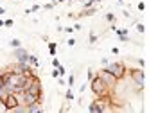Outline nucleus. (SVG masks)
<instances>
[{
  "instance_id": "1",
  "label": "nucleus",
  "mask_w": 149,
  "mask_h": 113,
  "mask_svg": "<svg viewBox=\"0 0 149 113\" xmlns=\"http://www.w3.org/2000/svg\"><path fill=\"white\" fill-rule=\"evenodd\" d=\"M90 88H92V92H93V95H95V97L110 95V92H111L108 86L102 83V79H101L99 76H93V77L90 79Z\"/></svg>"
},
{
  "instance_id": "2",
  "label": "nucleus",
  "mask_w": 149,
  "mask_h": 113,
  "mask_svg": "<svg viewBox=\"0 0 149 113\" xmlns=\"http://www.w3.org/2000/svg\"><path fill=\"white\" fill-rule=\"evenodd\" d=\"M104 70L110 72V74H111L113 77H117L119 81H122V79L126 77V74H127L126 65L120 63V61H115V63H106V65H104Z\"/></svg>"
},
{
  "instance_id": "3",
  "label": "nucleus",
  "mask_w": 149,
  "mask_h": 113,
  "mask_svg": "<svg viewBox=\"0 0 149 113\" xmlns=\"http://www.w3.org/2000/svg\"><path fill=\"white\" fill-rule=\"evenodd\" d=\"M127 74H130V79L131 83L136 85V90L142 92L144 90V81H146V74H144V68H130L127 70Z\"/></svg>"
},
{
  "instance_id": "4",
  "label": "nucleus",
  "mask_w": 149,
  "mask_h": 113,
  "mask_svg": "<svg viewBox=\"0 0 149 113\" xmlns=\"http://www.w3.org/2000/svg\"><path fill=\"white\" fill-rule=\"evenodd\" d=\"M97 76H99V77L102 79V83H104L106 86H108V88H110L111 92L115 90V86H117V83H119V79H117V77H113V76L110 74V72H106L104 68H102V70L99 72V74H97Z\"/></svg>"
},
{
  "instance_id": "5",
  "label": "nucleus",
  "mask_w": 149,
  "mask_h": 113,
  "mask_svg": "<svg viewBox=\"0 0 149 113\" xmlns=\"http://www.w3.org/2000/svg\"><path fill=\"white\" fill-rule=\"evenodd\" d=\"M15 58H16L18 63H27L29 52H27L25 49H22V47H16V49H15Z\"/></svg>"
},
{
  "instance_id": "6",
  "label": "nucleus",
  "mask_w": 149,
  "mask_h": 113,
  "mask_svg": "<svg viewBox=\"0 0 149 113\" xmlns=\"http://www.w3.org/2000/svg\"><path fill=\"white\" fill-rule=\"evenodd\" d=\"M4 102H6V106H7V111H11L16 104H20L18 102V99H16V95H15V92H11L6 99H4Z\"/></svg>"
},
{
  "instance_id": "7",
  "label": "nucleus",
  "mask_w": 149,
  "mask_h": 113,
  "mask_svg": "<svg viewBox=\"0 0 149 113\" xmlns=\"http://www.w3.org/2000/svg\"><path fill=\"white\" fill-rule=\"evenodd\" d=\"M9 94H11V92H9V90L6 88V85H0V99L4 101V99H6V97L9 95Z\"/></svg>"
},
{
  "instance_id": "8",
  "label": "nucleus",
  "mask_w": 149,
  "mask_h": 113,
  "mask_svg": "<svg viewBox=\"0 0 149 113\" xmlns=\"http://www.w3.org/2000/svg\"><path fill=\"white\" fill-rule=\"evenodd\" d=\"M27 63H29L31 67H38V58H36L34 54H29V58H27Z\"/></svg>"
},
{
  "instance_id": "9",
  "label": "nucleus",
  "mask_w": 149,
  "mask_h": 113,
  "mask_svg": "<svg viewBox=\"0 0 149 113\" xmlns=\"http://www.w3.org/2000/svg\"><path fill=\"white\" fill-rule=\"evenodd\" d=\"M9 45H11L13 49H16V47H22V42H20V40H16V38H13L11 42H9Z\"/></svg>"
},
{
  "instance_id": "10",
  "label": "nucleus",
  "mask_w": 149,
  "mask_h": 113,
  "mask_svg": "<svg viewBox=\"0 0 149 113\" xmlns=\"http://www.w3.org/2000/svg\"><path fill=\"white\" fill-rule=\"evenodd\" d=\"M56 47H58V43H49V52H50V56L56 54Z\"/></svg>"
},
{
  "instance_id": "11",
  "label": "nucleus",
  "mask_w": 149,
  "mask_h": 113,
  "mask_svg": "<svg viewBox=\"0 0 149 113\" xmlns=\"http://www.w3.org/2000/svg\"><path fill=\"white\" fill-rule=\"evenodd\" d=\"M7 111V106H6V102L0 99V113H6Z\"/></svg>"
},
{
  "instance_id": "12",
  "label": "nucleus",
  "mask_w": 149,
  "mask_h": 113,
  "mask_svg": "<svg viewBox=\"0 0 149 113\" xmlns=\"http://www.w3.org/2000/svg\"><path fill=\"white\" fill-rule=\"evenodd\" d=\"M127 34V29H117V36H126Z\"/></svg>"
},
{
  "instance_id": "13",
  "label": "nucleus",
  "mask_w": 149,
  "mask_h": 113,
  "mask_svg": "<svg viewBox=\"0 0 149 113\" xmlns=\"http://www.w3.org/2000/svg\"><path fill=\"white\" fill-rule=\"evenodd\" d=\"M56 68H58V72H59V77L65 76V67H63V65H59V67H56Z\"/></svg>"
},
{
  "instance_id": "14",
  "label": "nucleus",
  "mask_w": 149,
  "mask_h": 113,
  "mask_svg": "<svg viewBox=\"0 0 149 113\" xmlns=\"http://www.w3.org/2000/svg\"><path fill=\"white\" fill-rule=\"evenodd\" d=\"M106 20L113 24V22H115V15H113V13H108V15H106Z\"/></svg>"
},
{
  "instance_id": "15",
  "label": "nucleus",
  "mask_w": 149,
  "mask_h": 113,
  "mask_svg": "<svg viewBox=\"0 0 149 113\" xmlns=\"http://www.w3.org/2000/svg\"><path fill=\"white\" fill-rule=\"evenodd\" d=\"M74 81H76V76L70 74V77H68V86H74Z\"/></svg>"
},
{
  "instance_id": "16",
  "label": "nucleus",
  "mask_w": 149,
  "mask_h": 113,
  "mask_svg": "<svg viewBox=\"0 0 149 113\" xmlns=\"http://www.w3.org/2000/svg\"><path fill=\"white\" fill-rule=\"evenodd\" d=\"M136 31H138V33H144V31H146L144 24H136Z\"/></svg>"
},
{
  "instance_id": "17",
  "label": "nucleus",
  "mask_w": 149,
  "mask_h": 113,
  "mask_svg": "<svg viewBox=\"0 0 149 113\" xmlns=\"http://www.w3.org/2000/svg\"><path fill=\"white\" fill-rule=\"evenodd\" d=\"M72 99H74V92L68 90V92H67V101H72Z\"/></svg>"
},
{
  "instance_id": "18",
  "label": "nucleus",
  "mask_w": 149,
  "mask_h": 113,
  "mask_svg": "<svg viewBox=\"0 0 149 113\" xmlns=\"http://www.w3.org/2000/svg\"><path fill=\"white\" fill-rule=\"evenodd\" d=\"M52 77H56V79L59 77V72H58V68H54V70H52Z\"/></svg>"
},
{
  "instance_id": "19",
  "label": "nucleus",
  "mask_w": 149,
  "mask_h": 113,
  "mask_svg": "<svg viewBox=\"0 0 149 113\" xmlns=\"http://www.w3.org/2000/svg\"><path fill=\"white\" fill-rule=\"evenodd\" d=\"M4 25H6V27H11V25H13V20H6Z\"/></svg>"
},
{
  "instance_id": "20",
  "label": "nucleus",
  "mask_w": 149,
  "mask_h": 113,
  "mask_svg": "<svg viewBox=\"0 0 149 113\" xmlns=\"http://www.w3.org/2000/svg\"><path fill=\"white\" fill-rule=\"evenodd\" d=\"M59 65H61V63H59L58 59H52V67H54V68H56V67H59Z\"/></svg>"
},
{
  "instance_id": "21",
  "label": "nucleus",
  "mask_w": 149,
  "mask_h": 113,
  "mask_svg": "<svg viewBox=\"0 0 149 113\" xmlns=\"http://www.w3.org/2000/svg\"><path fill=\"white\" fill-rule=\"evenodd\" d=\"M95 42H97V36L92 34V36H90V43H95Z\"/></svg>"
},
{
  "instance_id": "22",
  "label": "nucleus",
  "mask_w": 149,
  "mask_h": 113,
  "mask_svg": "<svg viewBox=\"0 0 149 113\" xmlns=\"http://www.w3.org/2000/svg\"><path fill=\"white\" fill-rule=\"evenodd\" d=\"M54 6H56V2H52V4H45V9H52Z\"/></svg>"
},
{
  "instance_id": "23",
  "label": "nucleus",
  "mask_w": 149,
  "mask_h": 113,
  "mask_svg": "<svg viewBox=\"0 0 149 113\" xmlns=\"http://www.w3.org/2000/svg\"><path fill=\"white\" fill-rule=\"evenodd\" d=\"M120 38V42H130V38H127V34L126 36H119Z\"/></svg>"
},
{
  "instance_id": "24",
  "label": "nucleus",
  "mask_w": 149,
  "mask_h": 113,
  "mask_svg": "<svg viewBox=\"0 0 149 113\" xmlns=\"http://www.w3.org/2000/svg\"><path fill=\"white\" fill-rule=\"evenodd\" d=\"M138 9H140V11H144V9H146V4H144V2H140V4H138Z\"/></svg>"
},
{
  "instance_id": "25",
  "label": "nucleus",
  "mask_w": 149,
  "mask_h": 113,
  "mask_svg": "<svg viewBox=\"0 0 149 113\" xmlns=\"http://www.w3.org/2000/svg\"><path fill=\"white\" fill-rule=\"evenodd\" d=\"M4 13H6V9H4V7H0V15H4Z\"/></svg>"
},
{
  "instance_id": "26",
  "label": "nucleus",
  "mask_w": 149,
  "mask_h": 113,
  "mask_svg": "<svg viewBox=\"0 0 149 113\" xmlns=\"http://www.w3.org/2000/svg\"><path fill=\"white\" fill-rule=\"evenodd\" d=\"M0 27H4V20H0Z\"/></svg>"
},
{
  "instance_id": "27",
  "label": "nucleus",
  "mask_w": 149,
  "mask_h": 113,
  "mask_svg": "<svg viewBox=\"0 0 149 113\" xmlns=\"http://www.w3.org/2000/svg\"><path fill=\"white\" fill-rule=\"evenodd\" d=\"M72 2H81V0H72Z\"/></svg>"
},
{
  "instance_id": "28",
  "label": "nucleus",
  "mask_w": 149,
  "mask_h": 113,
  "mask_svg": "<svg viewBox=\"0 0 149 113\" xmlns=\"http://www.w3.org/2000/svg\"><path fill=\"white\" fill-rule=\"evenodd\" d=\"M58 2H65V0H58Z\"/></svg>"
},
{
  "instance_id": "29",
  "label": "nucleus",
  "mask_w": 149,
  "mask_h": 113,
  "mask_svg": "<svg viewBox=\"0 0 149 113\" xmlns=\"http://www.w3.org/2000/svg\"><path fill=\"white\" fill-rule=\"evenodd\" d=\"M119 2H124V0H119Z\"/></svg>"
}]
</instances>
